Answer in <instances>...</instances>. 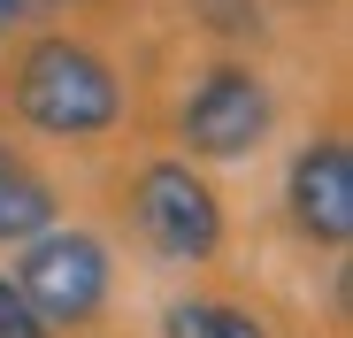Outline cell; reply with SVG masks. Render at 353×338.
<instances>
[{"label":"cell","mask_w":353,"mask_h":338,"mask_svg":"<svg viewBox=\"0 0 353 338\" xmlns=\"http://www.w3.org/2000/svg\"><path fill=\"white\" fill-rule=\"evenodd\" d=\"M16 116L46 139H100L123 116V77H115V62L100 46H85L70 31H46L16 62Z\"/></svg>","instance_id":"1"},{"label":"cell","mask_w":353,"mask_h":338,"mask_svg":"<svg viewBox=\"0 0 353 338\" xmlns=\"http://www.w3.org/2000/svg\"><path fill=\"white\" fill-rule=\"evenodd\" d=\"M108 246L92 239V231H39L31 246H23V261H16V277L8 285L31 300V315L39 323H92L100 308H108Z\"/></svg>","instance_id":"2"},{"label":"cell","mask_w":353,"mask_h":338,"mask_svg":"<svg viewBox=\"0 0 353 338\" xmlns=\"http://www.w3.org/2000/svg\"><path fill=\"white\" fill-rule=\"evenodd\" d=\"M131 215H139L146 246L169 261H215L223 246V200L192 161H146L131 185Z\"/></svg>","instance_id":"3"},{"label":"cell","mask_w":353,"mask_h":338,"mask_svg":"<svg viewBox=\"0 0 353 338\" xmlns=\"http://www.w3.org/2000/svg\"><path fill=\"white\" fill-rule=\"evenodd\" d=\"M269 123H276L269 77L246 70V62H223V70H208L192 85L185 116H176V139H185L192 154H208V161H239V154H254L269 139Z\"/></svg>","instance_id":"4"},{"label":"cell","mask_w":353,"mask_h":338,"mask_svg":"<svg viewBox=\"0 0 353 338\" xmlns=\"http://www.w3.org/2000/svg\"><path fill=\"white\" fill-rule=\"evenodd\" d=\"M284 200H292V223L315 246H345L353 239V154H345V139H307L292 154Z\"/></svg>","instance_id":"5"},{"label":"cell","mask_w":353,"mask_h":338,"mask_svg":"<svg viewBox=\"0 0 353 338\" xmlns=\"http://www.w3.org/2000/svg\"><path fill=\"white\" fill-rule=\"evenodd\" d=\"M54 223H62V192H54L23 154L0 146V246H31Z\"/></svg>","instance_id":"6"},{"label":"cell","mask_w":353,"mask_h":338,"mask_svg":"<svg viewBox=\"0 0 353 338\" xmlns=\"http://www.w3.org/2000/svg\"><path fill=\"white\" fill-rule=\"evenodd\" d=\"M161 338H269L261 315L230 308V300H176L161 315Z\"/></svg>","instance_id":"7"},{"label":"cell","mask_w":353,"mask_h":338,"mask_svg":"<svg viewBox=\"0 0 353 338\" xmlns=\"http://www.w3.org/2000/svg\"><path fill=\"white\" fill-rule=\"evenodd\" d=\"M0 338H46V323L31 315V300L8 285V277H0Z\"/></svg>","instance_id":"8"},{"label":"cell","mask_w":353,"mask_h":338,"mask_svg":"<svg viewBox=\"0 0 353 338\" xmlns=\"http://www.w3.org/2000/svg\"><path fill=\"white\" fill-rule=\"evenodd\" d=\"M39 16V0H0V39H8V31H23Z\"/></svg>","instance_id":"9"},{"label":"cell","mask_w":353,"mask_h":338,"mask_svg":"<svg viewBox=\"0 0 353 338\" xmlns=\"http://www.w3.org/2000/svg\"><path fill=\"white\" fill-rule=\"evenodd\" d=\"M39 8H54V0H39Z\"/></svg>","instance_id":"10"}]
</instances>
